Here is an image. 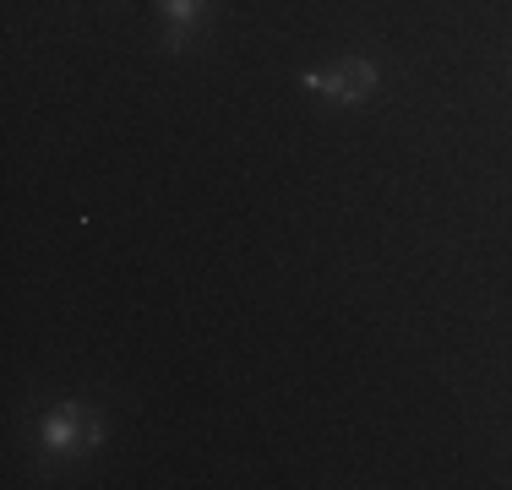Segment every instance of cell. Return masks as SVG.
<instances>
[{"label": "cell", "mask_w": 512, "mask_h": 490, "mask_svg": "<svg viewBox=\"0 0 512 490\" xmlns=\"http://www.w3.org/2000/svg\"><path fill=\"white\" fill-rule=\"evenodd\" d=\"M99 414L93 409H82V403H60L55 414H44V425H39V441H44V452L50 458H71V452H88V447H99Z\"/></svg>", "instance_id": "obj_1"}, {"label": "cell", "mask_w": 512, "mask_h": 490, "mask_svg": "<svg viewBox=\"0 0 512 490\" xmlns=\"http://www.w3.org/2000/svg\"><path fill=\"white\" fill-rule=\"evenodd\" d=\"M306 88L333 98V104H360L376 88V66L371 60H344L338 71H306Z\"/></svg>", "instance_id": "obj_2"}, {"label": "cell", "mask_w": 512, "mask_h": 490, "mask_svg": "<svg viewBox=\"0 0 512 490\" xmlns=\"http://www.w3.org/2000/svg\"><path fill=\"white\" fill-rule=\"evenodd\" d=\"M158 17L169 22V49H186L197 22L207 17V0H158Z\"/></svg>", "instance_id": "obj_3"}]
</instances>
